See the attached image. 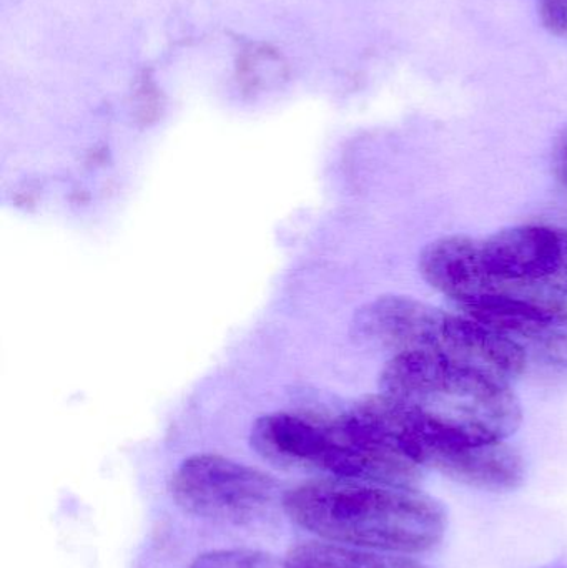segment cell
Segmentation results:
<instances>
[{
  "instance_id": "cell-9",
  "label": "cell",
  "mask_w": 567,
  "mask_h": 568,
  "mask_svg": "<svg viewBox=\"0 0 567 568\" xmlns=\"http://www.w3.org/2000/svg\"><path fill=\"white\" fill-rule=\"evenodd\" d=\"M539 13L549 32L567 37V0H545Z\"/></svg>"
},
{
  "instance_id": "cell-10",
  "label": "cell",
  "mask_w": 567,
  "mask_h": 568,
  "mask_svg": "<svg viewBox=\"0 0 567 568\" xmlns=\"http://www.w3.org/2000/svg\"><path fill=\"white\" fill-rule=\"evenodd\" d=\"M553 172L556 180L567 189V129L559 133L553 149Z\"/></svg>"
},
{
  "instance_id": "cell-8",
  "label": "cell",
  "mask_w": 567,
  "mask_h": 568,
  "mask_svg": "<svg viewBox=\"0 0 567 568\" xmlns=\"http://www.w3.org/2000/svg\"><path fill=\"white\" fill-rule=\"evenodd\" d=\"M190 568H273V560L259 550H213L196 557Z\"/></svg>"
},
{
  "instance_id": "cell-6",
  "label": "cell",
  "mask_w": 567,
  "mask_h": 568,
  "mask_svg": "<svg viewBox=\"0 0 567 568\" xmlns=\"http://www.w3.org/2000/svg\"><path fill=\"white\" fill-rule=\"evenodd\" d=\"M285 568H429L405 554L360 549L333 542H308L293 547Z\"/></svg>"
},
{
  "instance_id": "cell-4",
  "label": "cell",
  "mask_w": 567,
  "mask_h": 568,
  "mask_svg": "<svg viewBox=\"0 0 567 568\" xmlns=\"http://www.w3.org/2000/svg\"><path fill=\"white\" fill-rule=\"evenodd\" d=\"M419 273L429 286L445 294L463 311L509 297L549 294L499 282L483 262L479 240L466 235L443 236L428 243L419 255Z\"/></svg>"
},
{
  "instance_id": "cell-7",
  "label": "cell",
  "mask_w": 567,
  "mask_h": 568,
  "mask_svg": "<svg viewBox=\"0 0 567 568\" xmlns=\"http://www.w3.org/2000/svg\"><path fill=\"white\" fill-rule=\"evenodd\" d=\"M539 287L567 296V230L553 229L539 268Z\"/></svg>"
},
{
  "instance_id": "cell-5",
  "label": "cell",
  "mask_w": 567,
  "mask_h": 568,
  "mask_svg": "<svg viewBox=\"0 0 567 568\" xmlns=\"http://www.w3.org/2000/svg\"><path fill=\"white\" fill-rule=\"evenodd\" d=\"M556 366L567 367V310L551 294L519 296L463 311Z\"/></svg>"
},
{
  "instance_id": "cell-3",
  "label": "cell",
  "mask_w": 567,
  "mask_h": 568,
  "mask_svg": "<svg viewBox=\"0 0 567 568\" xmlns=\"http://www.w3.org/2000/svg\"><path fill=\"white\" fill-rule=\"evenodd\" d=\"M173 500L200 519L246 524L262 517L276 496V484L262 470L242 463L196 454L180 464L172 477Z\"/></svg>"
},
{
  "instance_id": "cell-2",
  "label": "cell",
  "mask_w": 567,
  "mask_h": 568,
  "mask_svg": "<svg viewBox=\"0 0 567 568\" xmlns=\"http://www.w3.org/2000/svg\"><path fill=\"white\" fill-rule=\"evenodd\" d=\"M358 339L396 354H428L512 384L528 354L468 314H453L408 296H383L353 320Z\"/></svg>"
},
{
  "instance_id": "cell-1",
  "label": "cell",
  "mask_w": 567,
  "mask_h": 568,
  "mask_svg": "<svg viewBox=\"0 0 567 568\" xmlns=\"http://www.w3.org/2000/svg\"><path fill=\"white\" fill-rule=\"evenodd\" d=\"M283 509L326 542L405 556L435 549L448 526L445 507L416 487L340 477L295 487Z\"/></svg>"
}]
</instances>
